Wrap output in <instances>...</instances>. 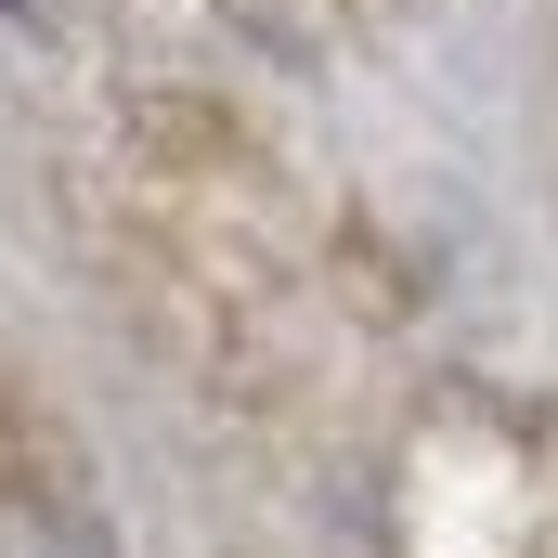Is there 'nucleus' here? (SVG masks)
<instances>
[{
    "label": "nucleus",
    "instance_id": "f257e3e1",
    "mask_svg": "<svg viewBox=\"0 0 558 558\" xmlns=\"http://www.w3.org/2000/svg\"><path fill=\"white\" fill-rule=\"evenodd\" d=\"M0 558H92V533L52 507H0Z\"/></svg>",
    "mask_w": 558,
    "mask_h": 558
}]
</instances>
